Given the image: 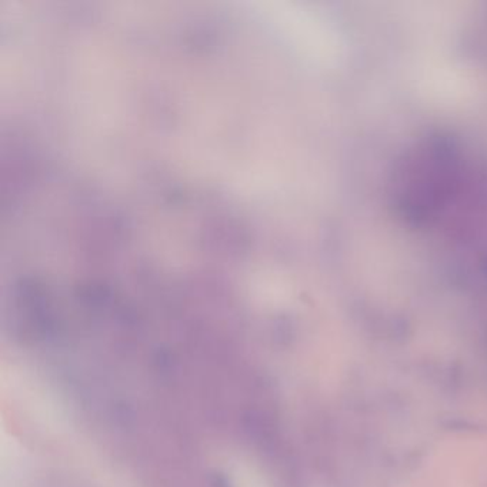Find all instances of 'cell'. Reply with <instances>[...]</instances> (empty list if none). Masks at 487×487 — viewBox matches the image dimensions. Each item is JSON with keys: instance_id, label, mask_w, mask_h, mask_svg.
I'll return each instance as SVG.
<instances>
[{"instance_id": "cell-1", "label": "cell", "mask_w": 487, "mask_h": 487, "mask_svg": "<svg viewBox=\"0 0 487 487\" xmlns=\"http://www.w3.org/2000/svg\"><path fill=\"white\" fill-rule=\"evenodd\" d=\"M399 172L402 207L416 219H428L453 195L459 179V159L447 140L435 139L417 147Z\"/></svg>"}]
</instances>
